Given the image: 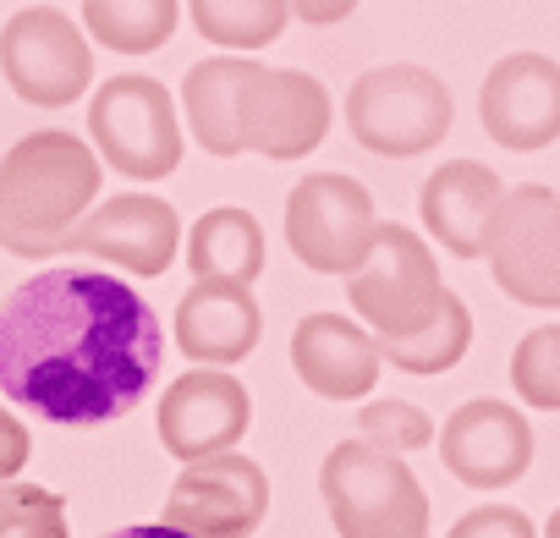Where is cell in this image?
I'll use <instances>...</instances> for the list:
<instances>
[{"label":"cell","mask_w":560,"mask_h":538,"mask_svg":"<svg viewBox=\"0 0 560 538\" xmlns=\"http://www.w3.org/2000/svg\"><path fill=\"white\" fill-rule=\"evenodd\" d=\"M445 538H538V527L516 505H478V511L456 516V527Z\"/></svg>","instance_id":"obj_27"},{"label":"cell","mask_w":560,"mask_h":538,"mask_svg":"<svg viewBox=\"0 0 560 538\" xmlns=\"http://www.w3.org/2000/svg\"><path fill=\"white\" fill-rule=\"evenodd\" d=\"M451 89L412 61L396 67H374L347 89V127L369 154L385 160H412L429 154L445 132H451Z\"/></svg>","instance_id":"obj_5"},{"label":"cell","mask_w":560,"mask_h":538,"mask_svg":"<svg viewBox=\"0 0 560 538\" xmlns=\"http://www.w3.org/2000/svg\"><path fill=\"white\" fill-rule=\"evenodd\" d=\"M380 242L374 198L347 171H314L287 198V247L314 276H358Z\"/></svg>","instance_id":"obj_7"},{"label":"cell","mask_w":560,"mask_h":538,"mask_svg":"<svg viewBox=\"0 0 560 538\" xmlns=\"http://www.w3.org/2000/svg\"><path fill=\"white\" fill-rule=\"evenodd\" d=\"M440 264L429 253V242L407 225H380L374 253L363 258L358 276H347V303L358 314V325H369L380 341H401L418 336L434 314H440Z\"/></svg>","instance_id":"obj_6"},{"label":"cell","mask_w":560,"mask_h":538,"mask_svg":"<svg viewBox=\"0 0 560 538\" xmlns=\"http://www.w3.org/2000/svg\"><path fill=\"white\" fill-rule=\"evenodd\" d=\"M171 330H176L182 358H192L198 369H236L264 341V308H258L253 286L192 281L187 297L176 303Z\"/></svg>","instance_id":"obj_17"},{"label":"cell","mask_w":560,"mask_h":538,"mask_svg":"<svg viewBox=\"0 0 560 538\" xmlns=\"http://www.w3.org/2000/svg\"><path fill=\"white\" fill-rule=\"evenodd\" d=\"M105 538H187L182 527H165V522H132V527H116Z\"/></svg>","instance_id":"obj_30"},{"label":"cell","mask_w":560,"mask_h":538,"mask_svg":"<svg viewBox=\"0 0 560 538\" xmlns=\"http://www.w3.org/2000/svg\"><path fill=\"white\" fill-rule=\"evenodd\" d=\"M176 247H182V220L165 198L154 192H116L105 203H94L72 236L61 242V253H89V258H105L127 276H165L176 264Z\"/></svg>","instance_id":"obj_12"},{"label":"cell","mask_w":560,"mask_h":538,"mask_svg":"<svg viewBox=\"0 0 560 538\" xmlns=\"http://www.w3.org/2000/svg\"><path fill=\"white\" fill-rule=\"evenodd\" d=\"M434 440H440L445 467L462 483H472V489H505L533 461V429H527V418L511 401H494V396L462 401Z\"/></svg>","instance_id":"obj_15"},{"label":"cell","mask_w":560,"mask_h":538,"mask_svg":"<svg viewBox=\"0 0 560 538\" xmlns=\"http://www.w3.org/2000/svg\"><path fill=\"white\" fill-rule=\"evenodd\" d=\"M467 347H472V308L456 292H445L440 297V314L418 336L380 341V358L390 369H401V374H445V369H456L467 358Z\"/></svg>","instance_id":"obj_23"},{"label":"cell","mask_w":560,"mask_h":538,"mask_svg":"<svg viewBox=\"0 0 560 538\" xmlns=\"http://www.w3.org/2000/svg\"><path fill=\"white\" fill-rule=\"evenodd\" d=\"M483 258L494 286L522 308H560V192L538 182L505 187Z\"/></svg>","instance_id":"obj_8"},{"label":"cell","mask_w":560,"mask_h":538,"mask_svg":"<svg viewBox=\"0 0 560 538\" xmlns=\"http://www.w3.org/2000/svg\"><path fill=\"white\" fill-rule=\"evenodd\" d=\"M358 434H363L374 451L407 456V451H423V445L434 440V423H429L423 407L396 401V396H380V401H363V412H358Z\"/></svg>","instance_id":"obj_26"},{"label":"cell","mask_w":560,"mask_h":538,"mask_svg":"<svg viewBox=\"0 0 560 538\" xmlns=\"http://www.w3.org/2000/svg\"><path fill=\"white\" fill-rule=\"evenodd\" d=\"M0 78L12 83L18 100L39 110L78 105L94 83L89 34L56 7H23L0 28Z\"/></svg>","instance_id":"obj_9"},{"label":"cell","mask_w":560,"mask_h":538,"mask_svg":"<svg viewBox=\"0 0 560 538\" xmlns=\"http://www.w3.org/2000/svg\"><path fill=\"white\" fill-rule=\"evenodd\" d=\"M192 28L225 56H253L292 23V0H187Z\"/></svg>","instance_id":"obj_22"},{"label":"cell","mask_w":560,"mask_h":538,"mask_svg":"<svg viewBox=\"0 0 560 538\" xmlns=\"http://www.w3.org/2000/svg\"><path fill=\"white\" fill-rule=\"evenodd\" d=\"M258 67H264V61H253V56H209V61H198V67L182 78L187 132L198 138L203 154H214V160L242 154V138H236V105H242V89L253 83Z\"/></svg>","instance_id":"obj_19"},{"label":"cell","mask_w":560,"mask_h":538,"mask_svg":"<svg viewBox=\"0 0 560 538\" xmlns=\"http://www.w3.org/2000/svg\"><path fill=\"white\" fill-rule=\"evenodd\" d=\"M352 12H358V0H292V17L308 23V28H330Z\"/></svg>","instance_id":"obj_29"},{"label":"cell","mask_w":560,"mask_h":538,"mask_svg":"<svg viewBox=\"0 0 560 538\" xmlns=\"http://www.w3.org/2000/svg\"><path fill=\"white\" fill-rule=\"evenodd\" d=\"M100 154L61 127L28 132L0 154V247L18 258H56L72 225L100 198Z\"/></svg>","instance_id":"obj_2"},{"label":"cell","mask_w":560,"mask_h":538,"mask_svg":"<svg viewBox=\"0 0 560 538\" xmlns=\"http://www.w3.org/2000/svg\"><path fill=\"white\" fill-rule=\"evenodd\" d=\"M187 269L192 281H231L253 286L264 276V225L247 209H209L187 231Z\"/></svg>","instance_id":"obj_20"},{"label":"cell","mask_w":560,"mask_h":538,"mask_svg":"<svg viewBox=\"0 0 560 538\" xmlns=\"http://www.w3.org/2000/svg\"><path fill=\"white\" fill-rule=\"evenodd\" d=\"M247 423H253V396L225 369H192V374L171 379L160 396V412H154L160 445L176 461H203V456L236 451Z\"/></svg>","instance_id":"obj_13"},{"label":"cell","mask_w":560,"mask_h":538,"mask_svg":"<svg viewBox=\"0 0 560 538\" xmlns=\"http://www.w3.org/2000/svg\"><path fill=\"white\" fill-rule=\"evenodd\" d=\"M28 451H34V440H28L23 418H12V407H0V483H18V472L28 467Z\"/></svg>","instance_id":"obj_28"},{"label":"cell","mask_w":560,"mask_h":538,"mask_svg":"<svg viewBox=\"0 0 560 538\" xmlns=\"http://www.w3.org/2000/svg\"><path fill=\"white\" fill-rule=\"evenodd\" d=\"M176 17V0H83V34L116 56H149L171 45Z\"/></svg>","instance_id":"obj_21"},{"label":"cell","mask_w":560,"mask_h":538,"mask_svg":"<svg viewBox=\"0 0 560 538\" xmlns=\"http://www.w3.org/2000/svg\"><path fill=\"white\" fill-rule=\"evenodd\" d=\"M380 336L347 314H308L292 330V369L298 379L325 401H358L374 396L380 379Z\"/></svg>","instance_id":"obj_16"},{"label":"cell","mask_w":560,"mask_h":538,"mask_svg":"<svg viewBox=\"0 0 560 538\" xmlns=\"http://www.w3.org/2000/svg\"><path fill=\"white\" fill-rule=\"evenodd\" d=\"M264 511H269V478L242 451L187 461L165 494V527H182L187 538H253Z\"/></svg>","instance_id":"obj_10"},{"label":"cell","mask_w":560,"mask_h":538,"mask_svg":"<svg viewBox=\"0 0 560 538\" xmlns=\"http://www.w3.org/2000/svg\"><path fill=\"white\" fill-rule=\"evenodd\" d=\"M160 369V314L121 276L56 264L0 303V396L45 423H116L154 396Z\"/></svg>","instance_id":"obj_1"},{"label":"cell","mask_w":560,"mask_h":538,"mask_svg":"<svg viewBox=\"0 0 560 538\" xmlns=\"http://www.w3.org/2000/svg\"><path fill=\"white\" fill-rule=\"evenodd\" d=\"M544 538H560V505H555V516L544 522Z\"/></svg>","instance_id":"obj_31"},{"label":"cell","mask_w":560,"mask_h":538,"mask_svg":"<svg viewBox=\"0 0 560 538\" xmlns=\"http://www.w3.org/2000/svg\"><path fill=\"white\" fill-rule=\"evenodd\" d=\"M319 494L341 538H429V494L412 467L369 440H341L319 461Z\"/></svg>","instance_id":"obj_3"},{"label":"cell","mask_w":560,"mask_h":538,"mask_svg":"<svg viewBox=\"0 0 560 538\" xmlns=\"http://www.w3.org/2000/svg\"><path fill=\"white\" fill-rule=\"evenodd\" d=\"M478 116L483 132L511 154L549 149L560 138V61L538 50H516L494 61L478 94Z\"/></svg>","instance_id":"obj_14"},{"label":"cell","mask_w":560,"mask_h":538,"mask_svg":"<svg viewBox=\"0 0 560 538\" xmlns=\"http://www.w3.org/2000/svg\"><path fill=\"white\" fill-rule=\"evenodd\" d=\"M511 390L538 412H560V325H538L511 352Z\"/></svg>","instance_id":"obj_24"},{"label":"cell","mask_w":560,"mask_h":538,"mask_svg":"<svg viewBox=\"0 0 560 538\" xmlns=\"http://www.w3.org/2000/svg\"><path fill=\"white\" fill-rule=\"evenodd\" d=\"M505 198V182L478 165V160H445L423 192H418V214H423V231L456 253V258H483L489 253V225H494V209Z\"/></svg>","instance_id":"obj_18"},{"label":"cell","mask_w":560,"mask_h":538,"mask_svg":"<svg viewBox=\"0 0 560 538\" xmlns=\"http://www.w3.org/2000/svg\"><path fill=\"white\" fill-rule=\"evenodd\" d=\"M330 116L336 110L319 78L298 67H258L236 105V138H242V154L253 149L264 160H303L325 143Z\"/></svg>","instance_id":"obj_11"},{"label":"cell","mask_w":560,"mask_h":538,"mask_svg":"<svg viewBox=\"0 0 560 538\" xmlns=\"http://www.w3.org/2000/svg\"><path fill=\"white\" fill-rule=\"evenodd\" d=\"M0 538H72L67 500L39 483H7V494H0Z\"/></svg>","instance_id":"obj_25"},{"label":"cell","mask_w":560,"mask_h":538,"mask_svg":"<svg viewBox=\"0 0 560 538\" xmlns=\"http://www.w3.org/2000/svg\"><path fill=\"white\" fill-rule=\"evenodd\" d=\"M89 138L100 165L132 182H165L182 165V121L176 100L149 72H121L89 100Z\"/></svg>","instance_id":"obj_4"}]
</instances>
